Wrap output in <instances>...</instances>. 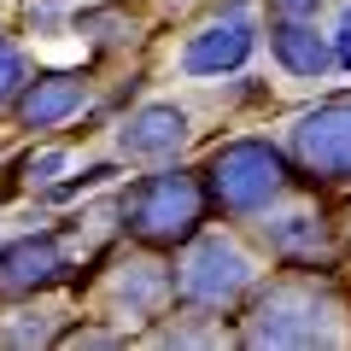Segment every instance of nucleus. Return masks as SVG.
<instances>
[{"instance_id": "obj_1", "label": "nucleus", "mask_w": 351, "mask_h": 351, "mask_svg": "<svg viewBox=\"0 0 351 351\" xmlns=\"http://www.w3.org/2000/svg\"><path fill=\"white\" fill-rule=\"evenodd\" d=\"M346 339H351V304L328 276H276L246 293L240 346L311 351V346H346Z\"/></svg>"}, {"instance_id": "obj_2", "label": "nucleus", "mask_w": 351, "mask_h": 351, "mask_svg": "<svg viewBox=\"0 0 351 351\" xmlns=\"http://www.w3.org/2000/svg\"><path fill=\"white\" fill-rule=\"evenodd\" d=\"M205 182L193 170H176V164H164V170L141 176L135 188L117 199V211H123V228L141 240V246H188L193 234H199L205 223Z\"/></svg>"}, {"instance_id": "obj_3", "label": "nucleus", "mask_w": 351, "mask_h": 351, "mask_svg": "<svg viewBox=\"0 0 351 351\" xmlns=\"http://www.w3.org/2000/svg\"><path fill=\"white\" fill-rule=\"evenodd\" d=\"M293 188V164L269 141H228L205 164V199L228 217H263Z\"/></svg>"}, {"instance_id": "obj_4", "label": "nucleus", "mask_w": 351, "mask_h": 351, "mask_svg": "<svg viewBox=\"0 0 351 351\" xmlns=\"http://www.w3.org/2000/svg\"><path fill=\"white\" fill-rule=\"evenodd\" d=\"M258 287V258L234 234H193L176 263V299L193 311H228Z\"/></svg>"}, {"instance_id": "obj_5", "label": "nucleus", "mask_w": 351, "mask_h": 351, "mask_svg": "<svg viewBox=\"0 0 351 351\" xmlns=\"http://www.w3.org/2000/svg\"><path fill=\"white\" fill-rule=\"evenodd\" d=\"M170 299H176V269L158 258V246L117 258L100 281V311L112 322H152L170 311Z\"/></svg>"}, {"instance_id": "obj_6", "label": "nucleus", "mask_w": 351, "mask_h": 351, "mask_svg": "<svg viewBox=\"0 0 351 351\" xmlns=\"http://www.w3.org/2000/svg\"><path fill=\"white\" fill-rule=\"evenodd\" d=\"M287 152L316 182H351V100H322L287 129Z\"/></svg>"}, {"instance_id": "obj_7", "label": "nucleus", "mask_w": 351, "mask_h": 351, "mask_svg": "<svg viewBox=\"0 0 351 351\" xmlns=\"http://www.w3.org/2000/svg\"><path fill=\"white\" fill-rule=\"evenodd\" d=\"M188 135H193V117L176 100H147L117 123V152L129 164H170L188 147Z\"/></svg>"}, {"instance_id": "obj_8", "label": "nucleus", "mask_w": 351, "mask_h": 351, "mask_svg": "<svg viewBox=\"0 0 351 351\" xmlns=\"http://www.w3.org/2000/svg\"><path fill=\"white\" fill-rule=\"evenodd\" d=\"M252 47H258V24L234 6V12L205 18V24L182 41V71L188 76H228V71H240V64L252 59Z\"/></svg>"}, {"instance_id": "obj_9", "label": "nucleus", "mask_w": 351, "mask_h": 351, "mask_svg": "<svg viewBox=\"0 0 351 351\" xmlns=\"http://www.w3.org/2000/svg\"><path fill=\"white\" fill-rule=\"evenodd\" d=\"M258 234H263V246L276 252V258H287V263H328L334 258V234H328V217L316 211L311 199H293V205H269L263 211V223H258Z\"/></svg>"}, {"instance_id": "obj_10", "label": "nucleus", "mask_w": 351, "mask_h": 351, "mask_svg": "<svg viewBox=\"0 0 351 351\" xmlns=\"http://www.w3.org/2000/svg\"><path fill=\"white\" fill-rule=\"evenodd\" d=\"M59 276H64V240L59 234H24L12 246H0V293L6 299L41 293Z\"/></svg>"}, {"instance_id": "obj_11", "label": "nucleus", "mask_w": 351, "mask_h": 351, "mask_svg": "<svg viewBox=\"0 0 351 351\" xmlns=\"http://www.w3.org/2000/svg\"><path fill=\"white\" fill-rule=\"evenodd\" d=\"M82 106H88V76L47 71V76H29L24 82V94L12 100V112H18L24 129H59V123H71Z\"/></svg>"}, {"instance_id": "obj_12", "label": "nucleus", "mask_w": 351, "mask_h": 351, "mask_svg": "<svg viewBox=\"0 0 351 351\" xmlns=\"http://www.w3.org/2000/svg\"><path fill=\"white\" fill-rule=\"evenodd\" d=\"M269 53L281 59V71L293 76H328L334 71V36H322L316 29V18H276V29H269Z\"/></svg>"}, {"instance_id": "obj_13", "label": "nucleus", "mask_w": 351, "mask_h": 351, "mask_svg": "<svg viewBox=\"0 0 351 351\" xmlns=\"http://www.w3.org/2000/svg\"><path fill=\"white\" fill-rule=\"evenodd\" d=\"M64 322H71V311L53 299H36V293H24V304H12V311H0V346H59L64 339Z\"/></svg>"}, {"instance_id": "obj_14", "label": "nucleus", "mask_w": 351, "mask_h": 351, "mask_svg": "<svg viewBox=\"0 0 351 351\" xmlns=\"http://www.w3.org/2000/svg\"><path fill=\"white\" fill-rule=\"evenodd\" d=\"M76 36H88L94 47H123L135 41V24L123 12H76Z\"/></svg>"}, {"instance_id": "obj_15", "label": "nucleus", "mask_w": 351, "mask_h": 351, "mask_svg": "<svg viewBox=\"0 0 351 351\" xmlns=\"http://www.w3.org/2000/svg\"><path fill=\"white\" fill-rule=\"evenodd\" d=\"M24 82H29V64H24V53L12 47V41H0V112L24 94Z\"/></svg>"}, {"instance_id": "obj_16", "label": "nucleus", "mask_w": 351, "mask_h": 351, "mask_svg": "<svg viewBox=\"0 0 351 351\" xmlns=\"http://www.w3.org/2000/svg\"><path fill=\"white\" fill-rule=\"evenodd\" d=\"M223 328H188L176 316V328H158V346H223Z\"/></svg>"}, {"instance_id": "obj_17", "label": "nucleus", "mask_w": 351, "mask_h": 351, "mask_svg": "<svg viewBox=\"0 0 351 351\" xmlns=\"http://www.w3.org/2000/svg\"><path fill=\"white\" fill-rule=\"evenodd\" d=\"M64 164H71V152H64V147H47V152H36V158L24 164V182H29V188H47Z\"/></svg>"}, {"instance_id": "obj_18", "label": "nucleus", "mask_w": 351, "mask_h": 351, "mask_svg": "<svg viewBox=\"0 0 351 351\" xmlns=\"http://www.w3.org/2000/svg\"><path fill=\"white\" fill-rule=\"evenodd\" d=\"M334 59L351 71V6L339 12V24H334Z\"/></svg>"}, {"instance_id": "obj_19", "label": "nucleus", "mask_w": 351, "mask_h": 351, "mask_svg": "<svg viewBox=\"0 0 351 351\" xmlns=\"http://www.w3.org/2000/svg\"><path fill=\"white\" fill-rule=\"evenodd\" d=\"M322 0H276V18H316Z\"/></svg>"}]
</instances>
